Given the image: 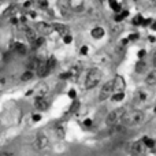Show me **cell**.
I'll list each match as a JSON object with an SVG mask.
<instances>
[{"label":"cell","instance_id":"cell-29","mask_svg":"<svg viewBox=\"0 0 156 156\" xmlns=\"http://www.w3.org/2000/svg\"><path fill=\"white\" fill-rule=\"evenodd\" d=\"M75 90H74V89H71V90H68V97H70V99H75Z\"/></svg>","mask_w":156,"mask_h":156},{"label":"cell","instance_id":"cell-30","mask_svg":"<svg viewBox=\"0 0 156 156\" xmlns=\"http://www.w3.org/2000/svg\"><path fill=\"white\" fill-rule=\"evenodd\" d=\"M77 108H78V101H74V103L71 104V108H70V111H75Z\"/></svg>","mask_w":156,"mask_h":156},{"label":"cell","instance_id":"cell-39","mask_svg":"<svg viewBox=\"0 0 156 156\" xmlns=\"http://www.w3.org/2000/svg\"><path fill=\"white\" fill-rule=\"evenodd\" d=\"M138 99H140V100H144V99H145V94L142 93V92H140V93H138Z\"/></svg>","mask_w":156,"mask_h":156},{"label":"cell","instance_id":"cell-41","mask_svg":"<svg viewBox=\"0 0 156 156\" xmlns=\"http://www.w3.org/2000/svg\"><path fill=\"white\" fill-rule=\"evenodd\" d=\"M152 30H156V22H153V23H152Z\"/></svg>","mask_w":156,"mask_h":156},{"label":"cell","instance_id":"cell-4","mask_svg":"<svg viewBox=\"0 0 156 156\" xmlns=\"http://www.w3.org/2000/svg\"><path fill=\"white\" fill-rule=\"evenodd\" d=\"M114 89H115V85H114V81H108V82H105L103 85V88L100 90V96L99 99L100 100H105L108 99L111 94L114 93Z\"/></svg>","mask_w":156,"mask_h":156},{"label":"cell","instance_id":"cell-2","mask_svg":"<svg viewBox=\"0 0 156 156\" xmlns=\"http://www.w3.org/2000/svg\"><path fill=\"white\" fill-rule=\"evenodd\" d=\"M101 79V73L97 68H90L86 74V79H85V88L86 89H92L94 88Z\"/></svg>","mask_w":156,"mask_h":156},{"label":"cell","instance_id":"cell-44","mask_svg":"<svg viewBox=\"0 0 156 156\" xmlns=\"http://www.w3.org/2000/svg\"><path fill=\"white\" fill-rule=\"evenodd\" d=\"M155 112H156V107H155Z\"/></svg>","mask_w":156,"mask_h":156},{"label":"cell","instance_id":"cell-35","mask_svg":"<svg viewBox=\"0 0 156 156\" xmlns=\"http://www.w3.org/2000/svg\"><path fill=\"white\" fill-rule=\"evenodd\" d=\"M81 53H82V55H86V53H88V47H82V48H81Z\"/></svg>","mask_w":156,"mask_h":156},{"label":"cell","instance_id":"cell-24","mask_svg":"<svg viewBox=\"0 0 156 156\" xmlns=\"http://www.w3.org/2000/svg\"><path fill=\"white\" fill-rule=\"evenodd\" d=\"M123 97H125V94L122 93V92H118V93H115L114 96H112V100H114V101H122Z\"/></svg>","mask_w":156,"mask_h":156},{"label":"cell","instance_id":"cell-32","mask_svg":"<svg viewBox=\"0 0 156 156\" xmlns=\"http://www.w3.org/2000/svg\"><path fill=\"white\" fill-rule=\"evenodd\" d=\"M41 119V116H40V115L38 114H36V115H33V120H34V122H38V120Z\"/></svg>","mask_w":156,"mask_h":156},{"label":"cell","instance_id":"cell-5","mask_svg":"<svg viewBox=\"0 0 156 156\" xmlns=\"http://www.w3.org/2000/svg\"><path fill=\"white\" fill-rule=\"evenodd\" d=\"M47 145H48V138L44 134H38L34 138V141H33V146H34V149H37V151L45 149Z\"/></svg>","mask_w":156,"mask_h":156},{"label":"cell","instance_id":"cell-31","mask_svg":"<svg viewBox=\"0 0 156 156\" xmlns=\"http://www.w3.org/2000/svg\"><path fill=\"white\" fill-rule=\"evenodd\" d=\"M60 78H62V79H67V78H70V73H64V74H60Z\"/></svg>","mask_w":156,"mask_h":156},{"label":"cell","instance_id":"cell-36","mask_svg":"<svg viewBox=\"0 0 156 156\" xmlns=\"http://www.w3.org/2000/svg\"><path fill=\"white\" fill-rule=\"evenodd\" d=\"M122 19H123V16H122V14H120V15H116V16H115V21H116V22H120Z\"/></svg>","mask_w":156,"mask_h":156},{"label":"cell","instance_id":"cell-14","mask_svg":"<svg viewBox=\"0 0 156 156\" xmlns=\"http://www.w3.org/2000/svg\"><path fill=\"white\" fill-rule=\"evenodd\" d=\"M104 36V29L103 27H94L92 29V37L93 38H100Z\"/></svg>","mask_w":156,"mask_h":156},{"label":"cell","instance_id":"cell-42","mask_svg":"<svg viewBox=\"0 0 156 156\" xmlns=\"http://www.w3.org/2000/svg\"><path fill=\"white\" fill-rule=\"evenodd\" d=\"M25 7H30V1H26V3H25Z\"/></svg>","mask_w":156,"mask_h":156},{"label":"cell","instance_id":"cell-11","mask_svg":"<svg viewBox=\"0 0 156 156\" xmlns=\"http://www.w3.org/2000/svg\"><path fill=\"white\" fill-rule=\"evenodd\" d=\"M23 30H25L26 37H27V40H29L30 42H33L37 38V37H36V31L33 30V29H30V27H25Z\"/></svg>","mask_w":156,"mask_h":156},{"label":"cell","instance_id":"cell-40","mask_svg":"<svg viewBox=\"0 0 156 156\" xmlns=\"http://www.w3.org/2000/svg\"><path fill=\"white\" fill-rule=\"evenodd\" d=\"M153 66H155V67H156V53H155V55H153Z\"/></svg>","mask_w":156,"mask_h":156},{"label":"cell","instance_id":"cell-17","mask_svg":"<svg viewBox=\"0 0 156 156\" xmlns=\"http://www.w3.org/2000/svg\"><path fill=\"white\" fill-rule=\"evenodd\" d=\"M146 83L148 85H155L156 83V71H151L146 75Z\"/></svg>","mask_w":156,"mask_h":156},{"label":"cell","instance_id":"cell-15","mask_svg":"<svg viewBox=\"0 0 156 156\" xmlns=\"http://www.w3.org/2000/svg\"><path fill=\"white\" fill-rule=\"evenodd\" d=\"M145 70H146V63L144 60H138L135 63V71L137 73H144Z\"/></svg>","mask_w":156,"mask_h":156},{"label":"cell","instance_id":"cell-8","mask_svg":"<svg viewBox=\"0 0 156 156\" xmlns=\"http://www.w3.org/2000/svg\"><path fill=\"white\" fill-rule=\"evenodd\" d=\"M131 152H133L134 155H142V153L145 152V144L141 142V141L134 142V144L131 145Z\"/></svg>","mask_w":156,"mask_h":156},{"label":"cell","instance_id":"cell-9","mask_svg":"<svg viewBox=\"0 0 156 156\" xmlns=\"http://www.w3.org/2000/svg\"><path fill=\"white\" fill-rule=\"evenodd\" d=\"M34 105H36L37 109H40V111H45L48 108V101L45 99H42V96H38L34 101Z\"/></svg>","mask_w":156,"mask_h":156},{"label":"cell","instance_id":"cell-10","mask_svg":"<svg viewBox=\"0 0 156 156\" xmlns=\"http://www.w3.org/2000/svg\"><path fill=\"white\" fill-rule=\"evenodd\" d=\"M52 27H53V30H56L60 36H66L67 34V31H68V29H67V26H64V25H62V23H53L52 25Z\"/></svg>","mask_w":156,"mask_h":156},{"label":"cell","instance_id":"cell-20","mask_svg":"<svg viewBox=\"0 0 156 156\" xmlns=\"http://www.w3.org/2000/svg\"><path fill=\"white\" fill-rule=\"evenodd\" d=\"M109 5H111V8H112L115 12H119L120 11V4H118L116 0H109Z\"/></svg>","mask_w":156,"mask_h":156},{"label":"cell","instance_id":"cell-33","mask_svg":"<svg viewBox=\"0 0 156 156\" xmlns=\"http://www.w3.org/2000/svg\"><path fill=\"white\" fill-rule=\"evenodd\" d=\"M137 38H138V34H134V33L129 36V40H137Z\"/></svg>","mask_w":156,"mask_h":156},{"label":"cell","instance_id":"cell-12","mask_svg":"<svg viewBox=\"0 0 156 156\" xmlns=\"http://www.w3.org/2000/svg\"><path fill=\"white\" fill-rule=\"evenodd\" d=\"M70 8L73 10H81L82 8V0H68Z\"/></svg>","mask_w":156,"mask_h":156},{"label":"cell","instance_id":"cell-6","mask_svg":"<svg viewBox=\"0 0 156 156\" xmlns=\"http://www.w3.org/2000/svg\"><path fill=\"white\" fill-rule=\"evenodd\" d=\"M37 27V31H40L42 36H47V34H51L52 30H53V27H52V25H49V23H47V22H38L36 25Z\"/></svg>","mask_w":156,"mask_h":156},{"label":"cell","instance_id":"cell-22","mask_svg":"<svg viewBox=\"0 0 156 156\" xmlns=\"http://www.w3.org/2000/svg\"><path fill=\"white\" fill-rule=\"evenodd\" d=\"M31 78H33V73H31V70H27L26 73L22 74L21 79H22V81H30Z\"/></svg>","mask_w":156,"mask_h":156},{"label":"cell","instance_id":"cell-3","mask_svg":"<svg viewBox=\"0 0 156 156\" xmlns=\"http://www.w3.org/2000/svg\"><path fill=\"white\" fill-rule=\"evenodd\" d=\"M126 109L123 107H120V108H116L114 111H111L107 116V125L108 126H114L116 123H119L122 122V118H123V115H125Z\"/></svg>","mask_w":156,"mask_h":156},{"label":"cell","instance_id":"cell-27","mask_svg":"<svg viewBox=\"0 0 156 156\" xmlns=\"http://www.w3.org/2000/svg\"><path fill=\"white\" fill-rule=\"evenodd\" d=\"M141 22H142V16L141 15H137L134 19H133V23H134V25H140Z\"/></svg>","mask_w":156,"mask_h":156},{"label":"cell","instance_id":"cell-21","mask_svg":"<svg viewBox=\"0 0 156 156\" xmlns=\"http://www.w3.org/2000/svg\"><path fill=\"white\" fill-rule=\"evenodd\" d=\"M44 42H45V40H44V37H38V38H36V40H34V41L31 42V44H33V47H34V48H38V47H41V45L44 44Z\"/></svg>","mask_w":156,"mask_h":156},{"label":"cell","instance_id":"cell-19","mask_svg":"<svg viewBox=\"0 0 156 156\" xmlns=\"http://www.w3.org/2000/svg\"><path fill=\"white\" fill-rule=\"evenodd\" d=\"M56 135L59 137V138H63L64 137V127H63V125H56Z\"/></svg>","mask_w":156,"mask_h":156},{"label":"cell","instance_id":"cell-1","mask_svg":"<svg viewBox=\"0 0 156 156\" xmlns=\"http://www.w3.org/2000/svg\"><path fill=\"white\" fill-rule=\"evenodd\" d=\"M142 119H144V114L141 111H131V112H125L123 118H122V122L126 126H134L141 123Z\"/></svg>","mask_w":156,"mask_h":156},{"label":"cell","instance_id":"cell-16","mask_svg":"<svg viewBox=\"0 0 156 156\" xmlns=\"http://www.w3.org/2000/svg\"><path fill=\"white\" fill-rule=\"evenodd\" d=\"M40 62H41V60H40V59H38V57H33V59H30V60H29V63H27V67H29V70H33V68H36L37 70V67H38V64H40Z\"/></svg>","mask_w":156,"mask_h":156},{"label":"cell","instance_id":"cell-38","mask_svg":"<svg viewBox=\"0 0 156 156\" xmlns=\"http://www.w3.org/2000/svg\"><path fill=\"white\" fill-rule=\"evenodd\" d=\"M144 55H145V51H144V49H141V51L138 52V57H140V59H141V57L144 56Z\"/></svg>","mask_w":156,"mask_h":156},{"label":"cell","instance_id":"cell-34","mask_svg":"<svg viewBox=\"0 0 156 156\" xmlns=\"http://www.w3.org/2000/svg\"><path fill=\"white\" fill-rule=\"evenodd\" d=\"M151 19H142V22H141V23H142V25L144 26H146V25H149V23H151Z\"/></svg>","mask_w":156,"mask_h":156},{"label":"cell","instance_id":"cell-23","mask_svg":"<svg viewBox=\"0 0 156 156\" xmlns=\"http://www.w3.org/2000/svg\"><path fill=\"white\" fill-rule=\"evenodd\" d=\"M47 64H48V67H49V70H52V68L56 66V59H55L53 56H51V57H49V59L47 60Z\"/></svg>","mask_w":156,"mask_h":156},{"label":"cell","instance_id":"cell-13","mask_svg":"<svg viewBox=\"0 0 156 156\" xmlns=\"http://www.w3.org/2000/svg\"><path fill=\"white\" fill-rule=\"evenodd\" d=\"M12 48H14L18 53H21V55H25L26 53V47L23 44H21V42H14V44H12Z\"/></svg>","mask_w":156,"mask_h":156},{"label":"cell","instance_id":"cell-43","mask_svg":"<svg viewBox=\"0 0 156 156\" xmlns=\"http://www.w3.org/2000/svg\"><path fill=\"white\" fill-rule=\"evenodd\" d=\"M30 16H31V18H34V16H36V12H33V11H31V12H30Z\"/></svg>","mask_w":156,"mask_h":156},{"label":"cell","instance_id":"cell-25","mask_svg":"<svg viewBox=\"0 0 156 156\" xmlns=\"http://www.w3.org/2000/svg\"><path fill=\"white\" fill-rule=\"evenodd\" d=\"M14 11H15V5H11V7H8V8H7V10H5L4 12H3V16H8V15H11V14H12Z\"/></svg>","mask_w":156,"mask_h":156},{"label":"cell","instance_id":"cell-28","mask_svg":"<svg viewBox=\"0 0 156 156\" xmlns=\"http://www.w3.org/2000/svg\"><path fill=\"white\" fill-rule=\"evenodd\" d=\"M38 4L41 5L42 8H47V7H48V1H47V0H38Z\"/></svg>","mask_w":156,"mask_h":156},{"label":"cell","instance_id":"cell-26","mask_svg":"<svg viewBox=\"0 0 156 156\" xmlns=\"http://www.w3.org/2000/svg\"><path fill=\"white\" fill-rule=\"evenodd\" d=\"M63 41H64V44H70V42L73 41V37L66 34V36H63Z\"/></svg>","mask_w":156,"mask_h":156},{"label":"cell","instance_id":"cell-37","mask_svg":"<svg viewBox=\"0 0 156 156\" xmlns=\"http://www.w3.org/2000/svg\"><path fill=\"white\" fill-rule=\"evenodd\" d=\"M83 125H85V126H90V125H92V120H90V119H85Z\"/></svg>","mask_w":156,"mask_h":156},{"label":"cell","instance_id":"cell-18","mask_svg":"<svg viewBox=\"0 0 156 156\" xmlns=\"http://www.w3.org/2000/svg\"><path fill=\"white\" fill-rule=\"evenodd\" d=\"M142 142H144V144H145V146H148V148H153V146L156 145V142L152 140V138H149V137H144Z\"/></svg>","mask_w":156,"mask_h":156},{"label":"cell","instance_id":"cell-7","mask_svg":"<svg viewBox=\"0 0 156 156\" xmlns=\"http://www.w3.org/2000/svg\"><path fill=\"white\" fill-rule=\"evenodd\" d=\"M49 67H48L47 64V60L44 62V60H41L40 62V64H38V67H37V74H38V77H45V75H48L49 74Z\"/></svg>","mask_w":156,"mask_h":156}]
</instances>
